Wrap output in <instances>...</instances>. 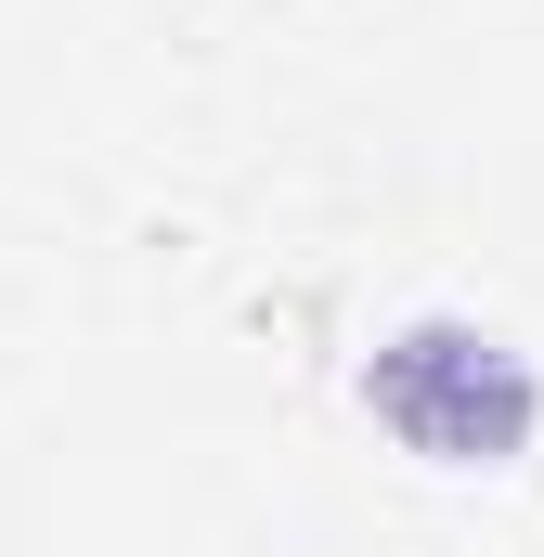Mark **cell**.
I'll use <instances>...</instances> for the list:
<instances>
[{
	"instance_id": "1",
	"label": "cell",
	"mask_w": 544,
	"mask_h": 557,
	"mask_svg": "<svg viewBox=\"0 0 544 557\" xmlns=\"http://www.w3.org/2000/svg\"><path fill=\"white\" fill-rule=\"evenodd\" d=\"M376 403H390V428L428 441V454H506V441L532 428V376H519L493 337L428 324V337H403V350L376 363Z\"/></svg>"
}]
</instances>
